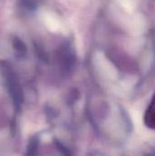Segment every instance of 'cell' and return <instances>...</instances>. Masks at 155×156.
<instances>
[{
  "label": "cell",
  "mask_w": 155,
  "mask_h": 156,
  "mask_svg": "<svg viewBox=\"0 0 155 156\" xmlns=\"http://www.w3.org/2000/svg\"><path fill=\"white\" fill-rule=\"evenodd\" d=\"M26 156H72L68 147L55 137L36 135L29 142Z\"/></svg>",
  "instance_id": "6da1fadb"
},
{
  "label": "cell",
  "mask_w": 155,
  "mask_h": 156,
  "mask_svg": "<svg viewBox=\"0 0 155 156\" xmlns=\"http://www.w3.org/2000/svg\"><path fill=\"white\" fill-rule=\"evenodd\" d=\"M145 124L152 129H155V95L153 97L152 101L149 104L148 109L146 110L144 116Z\"/></svg>",
  "instance_id": "7a4b0ae2"
}]
</instances>
